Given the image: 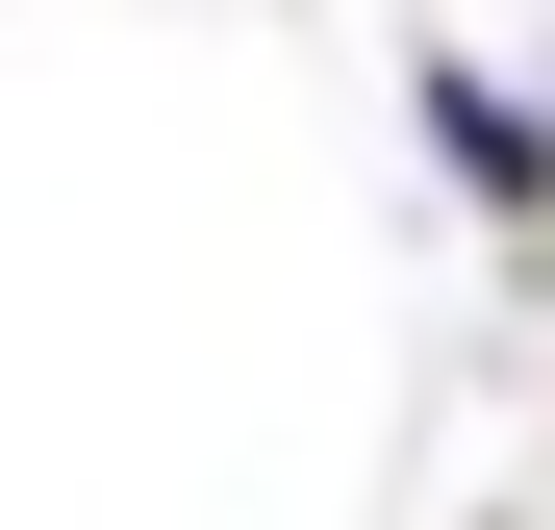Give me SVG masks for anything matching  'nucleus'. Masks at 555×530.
Wrapping results in <instances>:
<instances>
[{"mask_svg":"<svg viewBox=\"0 0 555 530\" xmlns=\"http://www.w3.org/2000/svg\"><path fill=\"white\" fill-rule=\"evenodd\" d=\"M429 152H454V177H480V203H505V228L555 203V127L505 102V76H454V51H429Z\"/></svg>","mask_w":555,"mask_h":530,"instance_id":"obj_1","label":"nucleus"}]
</instances>
